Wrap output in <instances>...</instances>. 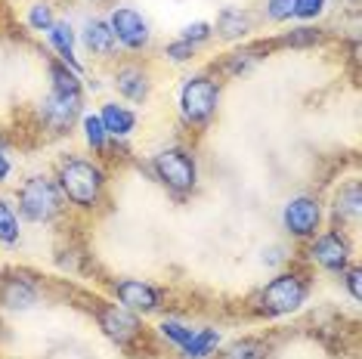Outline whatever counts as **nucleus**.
<instances>
[{
	"mask_svg": "<svg viewBox=\"0 0 362 359\" xmlns=\"http://www.w3.org/2000/svg\"><path fill=\"white\" fill-rule=\"evenodd\" d=\"M105 186V174L93 161L71 158L59 167V189L62 195L78 208H96Z\"/></svg>",
	"mask_w": 362,
	"mask_h": 359,
	"instance_id": "nucleus-1",
	"label": "nucleus"
},
{
	"mask_svg": "<svg viewBox=\"0 0 362 359\" xmlns=\"http://www.w3.org/2000/svg\"><path fill=\"white\" fill-rule=\"evenodd\" d=\"M303 300H307V282H303V276L282 273L260 291L257 304H260V313H267V316H285V313L300 310Z\"/></svg>",
	"mask_w": 362,
	"mask_h": 359,
	"instance_id": "nucleus-2",
	"label": "nucleus"
},
{
	"mask_svg": "<svg viewBox=\"0 0 362 359\" xmlns=\"http://www.w3.org/2000/svg\"><path fill=\"white\" fill-rule=\"evenodd\" d=\"M19 208L22 214L35 223H47L59 214V189H56L53 180L47 177H28L19 189Z\"/></svg>",
	"mask_w": 362,
	"mask_h": 359,
	"instance_id": "nucleus-3",
	"label": "nucleus"
},
{
	"mask_svg": "<svg viewBox=\"0 0 362 359\" xmlns=\"http://www.w3.org/2000/svg\"><path fill=\"white\" fill-rule=\"evenodd\" d=\"M220 100V87L214 84L211 78H189L183 84V93H180V112L189 124H208L214 109H217Z\"/></svg>",
	"mask_w": 362,
	"mask_h": 359,
	"instance_id": "nucleus-4",
	"label": "nucleus"
},
{
	"mask_svg": "<svg viewBox=\"0 0 362 359\" xmlns=\"http://www.w3.org/2000/svg\"><path fill=\"white\" fill-rule=\"evenodd\" d=\"M155 174L168 189L174 192H189L195 186V177H199V167H195V158L186 149H164L155 155L152 161Z\"/></svg>",
	"mask_w": 362,
	"mask_h": 359,
	"instance_id": "nucleus-5",
	"label": "nucleus"
},
{
	"mask_svg": "<svg viewBox=\"0 0 362 359\" xmlns=\"http://www.w3.org/2000/svg\"><path fill=\"white\" fill-rule=\"evenodd\" d=\"M319 220H322V208H319L316 199L310 195H300V199H291L282 211V223L285 230L298 239H307V235H316Z\"/></svg>",
	"mask_w": 362,
	"mask_h": 359,
	"instance_id": "nucleus-6",
	"label": "nucleus"
},
{
	"mask_svg": "<svg viewBox=\"0 0 362 359\" xmlns=\"http://www.w3.org/2000/svg\"><path fill=\"white\" fill-rule=\"evenodd\" d=\"M109 28H112L115 40H121L130 50H139V47L149 44V25H146L143 16L136 10H130V6H121V10L112 13Z\"/></svg>",
	"mask_w": 362,
	"mask_h": 359,
	"instance_id": "nucleus-7",
	"label": "nucleus"
},
{
	"mask_svg": "<svg viewBox=\"0 0 362 359\" xmlns=\"http://www.w3.org/2000/svg\"><path fill=\"white\" fill-rule=\"evenodd\" d=\"M100 325L103 331L109 334L112 341H118V344H130V341L139 334V319L134 313H130L127 307H118V304H103L100 307Z\"/></svg>",
	"mask_w": 362,
	"mask_h": 359,
	"instance_id": "nucleus-8",
	"label": "nucleus"
},
{
	"mask_svg": "<svg viewBox=\"0 0 362 359\" xmlns=\"http://www.w3.org/2000/svg\"><path fill=\"white\" fill-rule=\"evenodd\" d=\"M115 295H118L121 307L139 310V313H152V310L161 307V291L152 288L149 282H139V279H121V282H115Z\"/></svg>",
	"mask_w": 362,
	"mask_h": 359,
	"instance_id": "nucleus-9",
	"label": "nucleus"
},
{
	"mask_svg": "<svg viewBox=\"0 0 362 359\" xmlns=\"http://www.w3.org/2000/svg\"><path fill=\"white\" fill-rule=\"evenodd\" d=\"M310 257L316 260L319 266H325V269H334V273H341V269H347L350 245H347V239H344L341 233H325V235H319L316 245L310 248Z\"/></svg>",
	"mask_w": 362,
	"mask_h": 359,
	"instance_id": "nucleus-10",
	"label": "nucleus"
},
{
	"mask_svg": "<svg viewBox=\"0 0 362 359\" xmlns=\"http://www.w3.org/2000/svg\"><path fill=\"white\" fill-rule=\"evenodd\" d=\"M78 112H81V93H59V90H53L44 100V121L53 130H59V134L75 124Z\"/></svg>",
	"mask_w": 362,
	"mask_h": 359,
	"instance_id": "nucleus-11",
	"label": "nucleus"
},
{
	"mask_svg": "<svg viewBox=\"0 0 362 359\" xmlns=\"http://www.w3.org/2000/svg\"><path fill=\"white\" fill-rule=\"evenodd\" d=\"M115 87H118L121 96H127L130 102H143L146 96H149V75H146L143 69H136V65H124V69H118V75H115Z\"/></svg>",
	"mask_w": 362,
	"mask_h": 359,
	"instance_id": "nucleus-12",
	"label": "nucleus"
},
{
	"mask_svg": "<svg viewBox=\"0 0 362 359\" xmlns=\"http://www.w3.org/2000/svg\"><path fill=\"white\" fill-rule=\"evenodd\" d=\"M100 121H103V127H105V134L109 136H127L130 130L136 127V115L134 112H127L124 105H103V112H100Z\"/></svg>",
	"mask_w": 362,
	"mask_h": 359,
	"instance_id": "nucleus-13",
	"label": "nucleus"
},
{
	"mask_svg": "<svg viewBox=\"0 0 362 359\" xmlns=\"http://www.w3.org/2000/svg\"><path fill=\"white\" fill-rule=\"evenodd\" d=\"M0 304L10 310H25L35 304V285L25 279H6L0 288Z\"/></svg>",
	"mask_w": 362,
	"mask_h": 359,
	"instance_id": "nucleus-14",
	"label": "nucleus"
},
{
	"mask_svg": "<svg viewBox=\"0 0 362 359\" xmlns=\"http://www.w3.org/2000/svg\"><path fill=\"white\" fill-rule=\"evenodd\" d=\"M84 44H87V50L90 53H96V56H109L115 50V35H112V28H109V22H87V28H84Z\"/></svg>",
	"mask_w": 362,
	"mask_h": 359,
	"instance_id": "nucleus-15",
	"label": "nucleus"
},
{
	"mask_svg": "<svg viewBox=\"0 0 362 359\" xmlns=\"http://www.w3.org/2000/svg\"><path fill=\"white\" fill-rule=\"evenodd\" d=\"M50 44L56 47V53L62 56V62L69 65L71 71H81V65L75 59V35H71V25L69 22H53V28H50Z\"/></svg>",
	"mask_w": 362,
	"mask_h": 359,
	"instance_id": "nucleus-16",
	"label": "nucleus"
},
{
	"mask_svg": "<svg viewBox=\"0 0 362 359\" xmlns=\"http://www.w3.org/2000/svg\"><path fill=\"white\" fill-rule=\"evenodd\" d=\"M220 344V331L217 329H202V331H192L189 344L183 347L186 359H204L214 353V347Z\"/></svg>",
	"mask_w": 362,
	"mask_h": 359,
	"instance_id": "nucleus-17",
	"label": "nucleus"
},
{
	"mask_svg": "<svg viewBox=\"0 0 362 359\" xmlns=\"http://www.w3.org/2000/svg\"><path fill=\"white\" fill-rule=\"evenodd\" d=\"M251 25V19L245 16L242 10H223L220 13V22H217V31H220V37H226V40H233V37H242L245 31H248Z\"/></svg>",
	"mask_w": 362,
	"mask_h": 359,
	"instance_id": "nucleus-18",
	"label": "nucleus"
},
{
	"mask_svg": "<svg viewBox=\"0 0 362 359\" xmlns=\"http://www.w3.org/2000/svg\"><path fill=\"white\" fill-rule=\"evenodd\" d=\"M50 78H53V90H59V93H81L78 71H71L65 62H50Z\"/></svg>",
	"mask_w": 362,
	"mask_h": 359,
	"instance_id": "nucleus-19",
	"label": "nucleus"
},
{
	"mask_svg": "<svg viewBox=\"0 0 362 359\" xmlns=\"http://www.w3.org/2000/svg\"><path fill=\"white\" fill-rule=\"evenodd\" d=\"M16 239H19V217H16L10 201L0 199V242L13 245Z\"/></svg>",
	"mask_w": 362,
	"mask_h": 359,
	"instance_id": "nucleus-20",
	"label": "nucleus"
},
{
	"mask_svg": "<svg viewBox=\"0 0 362 359\" xmlns=\"http://www.w3.org/2000/svg\"><path fill=\"white\" fill-rule=\"evenodd\" d=\"M337 217H359V183H350L347 189H344L341 195H337Z\"/></svg>",
	"mask_w": 362,
	"mask_h": 359,
	"instance_id": "nucleus-21",
	"label": "nucleus"
},
{
	"mask_svg": "<svg viewBox=\"0 0 362 359\" xmlns=\"http://www.w3.org/2000/svg\"><path fill=\"white\" fill-rule=\"evenodd\" d=\"M84 134H87V143L93 146L96 152L105 149V136H109V134H105L100 115H84Z\"/></svg>",
	"mask_w": 362,
	"mask_h": 359,
	"instance_id": "nucleus-22",
	"label": "nucleus"
},
{
	"mask_svg": "<svg viewBox=\"0 0 362 359\" xmlns=\"http://www.w3.org/2000/svg\"><path fill=\"white\" fill-rule=\"evenodd\" d=\"M53 6L50 4H35L28 10V25L35 31H50L53 28Z\"/></svg>",
	"mask_w": 362,
	"mask_h": 359,
	"instance_id": "nucleus-23",
	"label": "nucleus"
},
{
	"mask_svg": "<svg viewBox=\"0 0 362 359\" xmlns=\"http://www.w3.org/2000/svg\"><path fill=\"white\" fill-rule=\"evenodd\" d=\"M161 334L168 341H174L177 347H186L189 344V338H192V329H186V325H180V322H161Z\"/></svg>",
	"mask_w": 362,
	"mask_h": 359,
	"instance_id": "nucleus-24",
	"label": "nucleus"
},
{
	"mask_svg": "<svg viewBox=\"0 0 362 359\" xmlns=\"http://www.w3.org/2000/svg\"><path fill=\"white\" fill-rule=\"evenodd\" d=\"M226 359H263V347L257 341H242L226 353Z\"/></svg>",
	"mask_w": 362,
	"mask_h": 359,
	"instance_id": "nucleus-25",
	"label": "nucleus"
},
{
	"mask_svg": "<svg viewBox=\"0 0 362 359\" xmlns=\"http://www.w3.org/2000/svg\"><path fill=\"white\" fill-rule=\"evenodd\" d=\"M325 10V0H294V13L298 19H316Z\"/></svg>",
	"mask_w": 362,
	"mask_h": 359,
	"instance_id": "nucleus-26",
	"label": "nucleus"
},
{
	"mask_svg": "<svg viewBox=\"0 0 362 359\" xmlns=\"http://www.w3.org/2000/svg\"><path fill=\"white\" fill-rule=\"evenodd\" d=\"M294 13V0H267V16L273 22H282Z\"/></svg>",
	"mask_w": 362,
	"mask_h": 359,
	"instance_id": "nucleus-27",
	"label": "nucleus"
},
{
	"mask_svg": "<svg viewBox=\"0 0 362 359\" xmlns=\"http://www.w3.org/2000/svg\"><path fill=\"white\" fill-rule=\"evenodd\" d=\"M192 50H195V44H189V40H177V44H168V56H170L174 62L192 59Z\"/></svg>",
	"mask_w": 362,
	"mask_h": 359,
	"instance_id": "nucleus-28",
	"label": "nucleus"
},
{
	"mask_svg": "<svg viewBox=\"0 0 362 359\" xmlns=\"http://www.w3.org/2000/svg\"><path fill=\"white\" fill-rule=\"evenodd\" d=\"M208 37H211L208 22H195V25H186L183 31V40H189V44H199V40H208Z\"/></svg>",
	"mask_w": 362,
	"mask_h": 359,
	"instance_id": "nucleus-29",
	"label": "nucleus"
},
{
	"mask_svg": "<svg viewBox=\"0 0 362 359\" xmlns=\"http://www.w3.org/2000/svg\"><path fill=\"white\" fill-rule=\"evenodd\" d=\"M359 279H362L359 269H350V273H347V288H350V295L356 300H359Z\"/></svg>",
	"mask_w": 362,
	"mask_h": 359,
	"instance_id": "nucleus-30",
	"label": "nucleus"
},
{
	"mask_svg": "<svg viewBox=\"0 0 362 359\" xmlns=\"http://www.w3.org/2000/svg\"><path fill=\"white\" fill-rule=\"evenodd\" d=\"M10 170H13V165H10V158H6L4 152H0V183H4L6 177H10Z\"/></svg>",
	"mask_w": 362,
	"mask_h": 359,
	"instance_id": "nucleus-31",
	"label": "nucleus"
}]
</instances>
